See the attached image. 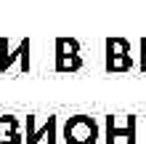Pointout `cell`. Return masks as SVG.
Instances as JSON below:
<instances>
[{
    "label": "cell",
    "instance_id": "4",
    "mask_svg": "<svg viewBox=\"0 0 146 144\" xmlns=\"http://www.w3.org/2000/svg\"><path fill=\"white\" fill-rule=\"evenodd\" d=\"M82 67L74 40H58L56 43V72H74Z\"/></svg>",
    "mask_w": 146,
    "mask_h": 144
},
{
    "label": "cell",
    "instance_id": "1",
    "mask_svg": "<svg viewBox=\"0 0 146 144\" xmlns=\"http://www.w3.org/2000/svg\"><path fill=\"white\" fill-rule=\"evenodd\" d=\"M98 123L88 115H74L64 123V141L66 144H96Z\"/></svg>",
    "mask_w": 146,
    "mask_h": 144
},
{
    "label": "cell",
    "instance_id": "2",
    "mask_svg": "<svg viewBox=\"0 0 146 144\" xmlns=\"http://www.w3.org/2000/svg\"><path fill=\"white\" fill-rule=\"evenodd\" d=\"M133 67L127 40H106V70L109 72H127Z\"/></svg>",
    "mask_w": 146,
    "mask_h": 144
},
{
    "label": "cell",
    "instance_id": "7",
    "mask_svg": "<svg viewBox=\"0 0 146 144\" xmlns=\"http://www.w3.org/2000/svg\"><path fill=\"white\" fill-rule=\"evenodd\" d=\"M0 144H24V141H21V133H13L8 139H0Z\"/></svg>",
    "mask_w": 146,
    "mask_h": 144
},
{
    "label": "cell",
    "instance_id": "3",
    "mask_svg": "<svg viewBox=\"0 0 146 144\" xmlns=\"http://www.w3.org/2000/svg\"><path fill=\"white\" fill-rule=\"evenodd\" d=\"M114 139H127V144H135V117H106V144H114Z\"/></svg>",
    "mask_w": 146,
    "mask_h": 144
},
{
    "label": "cell",
    "instance_id": "8",
    "mask_svg": "<svg viewBox=\"0 0 146 144\" xmlns=\"http://www.w3.org/2000/svg\"><path fill=\"white\" fill-rule=\"evenodd\" d=\"M141 48H143V62H141V72H146V40H141Z\"/></svg>",
    "mask_w": 146,
    "mask_h": 144
},
{
    "label": "cell",
    "instance_id": "5",
    "mask_svg": "<svg viewBox=\"0 0 146 144\" xmlns=\"http://www.w3.org/2000/svg\"><path fill=\"white\" fill-rule=\"evenodd\" d=\"M13 59H21L19 72L27 75V72H29V40H21L16 51H8V40H0V72L11 70Z\"/></svg>",
    "mask_w": 146,
    "mask_h": 144
},
{
    "label": "cell",
    "instance_id": "6",
    "mask_svg": "<svg viewBox=\"0 0 146 144\" xmlns=\"http://www.w3.org/2000/svg\"><path fill=\"white\" fill-rule=\"evenodd\" d=\"M42 136H48V144H56V117H48L42 128H35V117H27V144H37Z\"/></svg>",
    "mask_w": 146,
    "mask_h": 144
}]
</instances>
